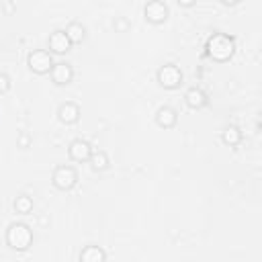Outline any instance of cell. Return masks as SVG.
<instances>
[{"instance_id":"obj_7","label":"cell","mask_w":262,"mask_h":262,"mask_svg":"<svg viewBox=\"0 0 262 262\" xmlns=\"http://www.w3.org/2000/svg\"><path fill=\"white\" fill-rule=\"evenodd\" d=\"M49 74H51V80H53L57 86H66V84H70L72 78H74V70H72V66L66 63V61L53 63V68H51Z\"/></svg>"},{"instance_id":"obj_17","label":"cell","mask_w":262,"mask_h":262,"mask_svg":"<svg viewBox=\"0 0 262 262\" xmlns=\"http://www.w3.org/2000/svg\"><path fill=\"white\" fill-rule=\"evenodd\" d=\"M88 162H90V166H92L94 172H100V170L108 168V156L104 151H92V156H90Z\"/></svg>"},{"instance_id":"obj_18","label":"cell","mask_w":262,"mask_h":262,"mask_svg":"<svg viewBox=\"0 0 262 262\" xmlns=\"http://www.w3.org/2000/svg\"><path fill=\"white\" fill-rule=\"evenodd\" d=\"M8 88H10V78L0 72V92H6Z\"/></svg>"},{"instance_id":"obj_11","label":"cell","mask_w":262,"mask_h":262,"mask_svg":"<svg viewBox=\"0 0 262 262\" xmlns=\"http://www.w3.org/2000/svg\"><path fill=\"white\" fill-rule=\"evenodd\" d=\"M57 117H59L61 123L72 125V123H76V121L80 119V108H78V104H74V102H63V104L59 106V111H57Z\"/></svg>"},{"instance_id":"obj_19","label":"cell","mask_w":262,"mask_h":262,"mask_svg":"<svg viewBox=\"0 0 262 262\" xmlns=\"http://www.w3.org/2000/svg\"><path fill=\"white\" fill-rule=\"evenodd\" d=\"M18 143H20V147H29V135L23 133V135L18 137Z\"/></svg>"},{"instance_id":"obj_1","label":"cell","mask_w":262,"mask_h":262,"mask_svg":"<svg viewBox=\"0 0 262 262\" xmlns=\"http://www.w3.org/2000/svg\"><path fill=\"white\" fill-rule=\"evenodd\" d=\"M233 51H235V41L225 33H215L207 41V53L215 61H227L233 55Z\"/></svg>"},{"instance_id":"obj_2","label":"cell","mask_w":262,"mask_h":262,"mask_svg":"<svg viewBox=\"0 0 262 262\" xmlns=\"http://www.w3.org/2000/svg\"><path fill=\"white\" fill-rule=\"evenodd\" d=\"M6 244L16 250V252H23L27 250L31 244H33V231L27 223H20V221H14L8 225L6 229Z\"/></svg>"},{"instance_id":"obj_10","label":"cell","mask_w":262,"mask_h":262,"mask_svg":"<svg viewBox=\"0 0 262 262\" xmlns=\"http://www.w3.org/2000/svg\"><path fill=\"white\" fill-rule=\"evenodd\" d=\"M176 121H178V115H176V111H174L172 106H160V108H158V113H156V123H158L160 127L170 129V127L176 125Z\"/></svg>"},{"instance_id":"obj_12","label":"cell","mask_w":262,"mask_h":262,"mask_svg":"<svg viewBox=\"0 0 262 262\" xmlns=\"http://www.w3.org/2000/svg\"><path fill=\"white\" fill-rule=\"evenodd\" d=\"M184 100H186V104H188L190 108H203V106L207 104V94H205L201 88L192 86V88H188V90H186Z\"/></svg>"},{"instance_id":"obj_9","label":"cell","mask_w":262,"mask_h":262,"mask_svg":"<svg viewBox=\"0 0 262 262\" xmlns=\"http://www.w3.org/2000/svg\"><path fill=\"white\" fill-rule=\"evenodd\" d=\"M70 45H72V41L68 39L66 31L55 29V31L49 35V49H51L53 53H57V55L68 53V51H70Z\"/></svg>"},{"instance_id":"obj_13","label":"cell","mask_w":262,"mask_h":262,"mask_svg":"<svg viewBox=\"0 0 262 262\" xmlns=\"http://www.w3.org/2000/svg\"><path fill=\"white\" fill-rule=\"evenodd\" d=\"M80 262H106V254L98 246H86L80 252Z\"/></svg>"},{"instance_id":"obj_8","label":"cell","mask_w":262,"mask_h":262,"mask_svg":"<svg viewBox=\"0 0 262 262\" xmlns=\"http://www.w3.org/2000/svg\"><path fill=\"white\" fill-rule=\"evenodd\" d=\"M68 151H70V158H72L74 162H86V160H90V156H92V147H90V143H88L86 139H74V141L70 143Z\"/></svg>"},{"instance_id":"obj_4","label":"cell","mask_w":262,"mask_h":262,"mask_svg":"<svg viewBox=\"0 0 262 262\" xmlns=\"http://www.w3.org/2000/svg\"><path fill=\"white\" fill-rule=\"evenodd\" d=\"M51 180H53V186H55V188H59V190H70V188L76 186L78 174H76V170H74L72 166H57V168L53 170Z\"/></svg>"},{"instance_id":"obj_14","label":"cell","mask_w":262,"mask_h":262,"mask_svg":"<svg viewBox=\"0 0 262 262\" xmlns=\"http://www.w3.org/2000/svg\"><path fill=\"white\" fill-rule=\"evenodd\" d=\"M66 35H68V39H70L72 43H82V39L86 37V29H84L82 23L72 20V23L66 27Z\"/></svg>"},{"instance_id":"obj_5","label":"cell","mask_w":262,"mask_h":262,"mask_svg":"<svg viewBox=\"0 0 262 262\" xmlns=\"http://www.w3.org/2000/svg\"><path fill=\"white\" fill-rule=\"evenodd\" d=\"M158 82L164 86V88H178L180 82H182V72L178 70V66L174 63H166L158 70Z\"/></svg>"},{"instance_id":"obj_16","label":"cell","mask_w":262,"mask_h":262,"mask_svg":"<svg viewBox=\"0 0 262 262\" xmlns=\"http://www.w3.org/2000/svg\"><path fill=\"white\" fill-rule=\"evenodd\" d=\"M221 139H223V143H227V145H237V143L242 141V131H239L237 127L229 125V127H225V129H223Z\"/></svg>"},{"instance_id":"obj_6","label":"cell","mask_w":262,"mask_h":262,"mask_svg":"<svg viewBox=\"0 0 262 262\" xmlns=\"http://www.w3.org/2000/svg\"><path fill=\"white\" fill-rule=\"evenodd\" d=\"M143 14L149 23H164L168 18V6L160 0H154V2H147L145 8H143Z\"/></svg>"},{"instance_id":"obj_3","label":"cell","mask_w":262,"mask_h":262,"mask_svg":"<svg viewBox=\"0 0 262 262\" xmlns=\"http://www.w3.org/2000/svg\"><path fill=\"white\" fill-rule=\"evenodd\" d=\"M27 63L35 74H47L53 68V57L45 49H33L27 57Z\"/></svg>"},{"instance_id":"obj_20","label":"cell","mask_w":262,"mask_h":262,"mask_svg":"<svg viewBox=\"0 0 262 262\" xmlns=\"http://www.w3.org/2000/svg\"><path fill=\"white\" fill-rule=\"evenodd\" d=\"M115 27H117V29H121V31H125V29H127V23H125L123 18H119V20L115 23Z\"/></svg>"},{"instance_id":"obj_15","label":"cell","mask_w":262,"mask_h":262,"mask_svg":"<svg viewBox=\"0 0 262 262\" xmlns=\"http://www.w3.org/2000/svg\"><path fill=\"white\" fill-rule=\"evenodd\" d=\"M14 211H16L18 215H29V213L33 211V199L27 196V194H18V196L14 199Z\"/></svg>"}]
</instances>
